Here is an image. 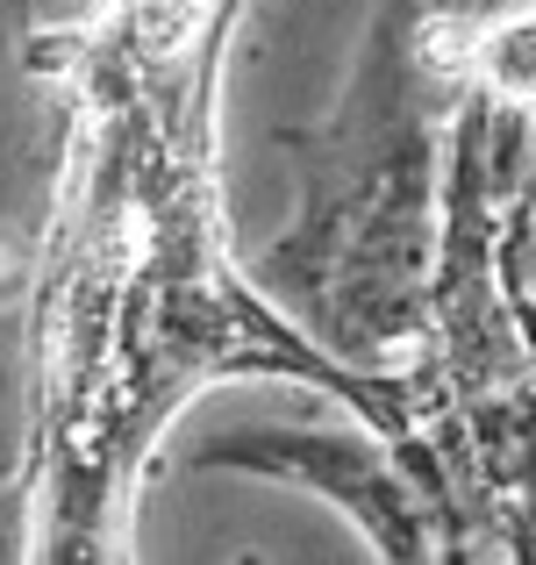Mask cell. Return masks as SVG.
<instances>
[{
	"label": "cell",
	"instance_id": "5",
	"mask_svg": "<svg viewBox=\"0 0 536 565\" xmlns=\"http://www.w3.org/2000/svg\"><path fill=\"white\" fill-rule=\"evenodd\" d=\"M501 279L536 316V115L515 129V180H508V215H501Z\"/></svg>",
	"mask_w": 536,
	"mask_h": 565
},
{
	"label": "cell",
	"instance_id": "3",
	"mask_svg": "<svg viewBox=\"0 0 536 565\" xmlns=\"http://www.w3.org/2000/svg\"><path fill=\"white\" fill-rule=\"evenodd\" d=\"M515 129L480 94L458 108L429 308L394 365L386 444L429 494L437 565H536V316L501 279Z\"/></svg>",
	"mask_w": 536,
	"mask_h": 565
},
{
	"label": "cell",
	"instance_id": "4",
	"mask_svg": "<svg viewBox=\"0 0 536 565\" xmlns=\"http://www.w3.org/2000/svg\"><path fill=\"white\" fill-rule=\"evenodd\" d=\"M201 466L308 487V494L336 501L372 537L379 558L437 565V515H429V494L415 487V472L400 466L394 444L365 423H357V437H322V429H236V437L207 444Z\"/></svg>",
	"mask_w": 536,
	"mask_h": 565
},
{
	"label": "cell",
	"instance_id": "2",
	"mask_svg": "<svg viewBox=\"0 0 536 565\" xmlns=\"http://www.w3.org/2000/svg\"><path fill=\"white\" fill-rule=\"evenodd\" d=\"M465 100L458 8L386 0L336 108L279 137L301 158V207L265 244L258 287L357 373H394L422 330Z\"/></svg>",
	"mask_w": 536,
	"mask_h": 565
},
{
	"label": "cell",
	"instance_id": "1",
	"mask_svg": "<svg viewBox=\"0 0 536 565\" xmlns=\"http://www.w3.org/2000/svg\"><path fill=\"white\" fill-rule=\"evenodd\" d=\"M244 0H94L22 43L65 108L43 273L29 301V429L14 458L22 552L129 558L151 451L222 380H293L394 437V373L322 351L236 265L215 172V86Z\"/></svg>",
	"mask_w": 536,
	"mask_h": 565
},
{
	"label": "cell",
	"instance_id": "6",
	"mask_svg": "<svg viewBox=\"0 0 536 565\" xmlns=\"http://www.w3.org/2000/svg\"><path fill=\"white\" fill-rule=\"evenodd\" d=\"M86 8H94V0H14V29H22V43H36V36H51V29L79 22Z\"/></svg>",
	"mask_w": 536,
	"mask_h": 565
}]
</instances>
